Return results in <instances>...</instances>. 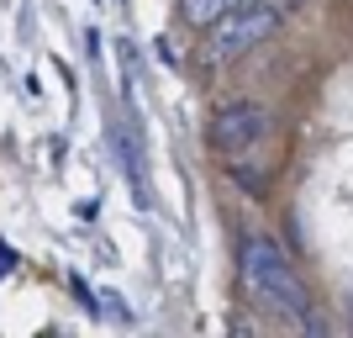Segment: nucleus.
I'll return each instance as SVG.
<instances>
[{"label": "nucleus", "mask_w": 353, "mask_h": 338, "mask_svg": "<svg viewBox=\"0 0 353 338\" xmlns=\"http://www.w3.org/2000/svg\"><path fill=\"white\" fill-rule=\"evenodd\" d=\"M237 270L248 280V291L259 307L280 312V317H306L311 296L301 285V275L290 270V259L280 254V243H269V238H243V254H237Z\"/></svg>", "instance_id": "nucleus-1"}, {"label": "nucleus", "mask_w": 353, "mask_h": 338, "mask_svg": "<svg viewBox=\"0 0 353 338\" xmlns=\"http://www.w3.org/2000/svg\"><path fill=\"white\" fill-rule=\"evenodd\" d=\"M274 27H280V6H269V0H248V6L227 11L221 21H211V27H206V43H201V48H206V64L243 59V53L259 48Z\"/></svg>", "instance_id": "nucleus-2"}, {"label": "nucleus", "mask_w": 353, "mask_h": 338, "mask_svg": "<svg viewBox=\"0 0 353 338\" xmlns=\"http://www.w3.org/2000/svg\"><path fill=\"white\" fill-rule=\"evenodd\" d=\"M269 138V111L253 101H232L221 106L216 122H211V143H216V153H227V159H243L248 148H259Z\"/></svg>", "instance_id": "nucleus-3"}, {"label": "nucleus", "mask_w": 353, "mask_h": 338, "mask_svg": "<svg viewBox=\"0 0 353 338\" xmlns=\"http://www.w3.org/2000/svg\"><path fill=\"white\" fill-rule=\"evenodd\" d=\"M237 6H248V0H179V16L190 21V27L206 32L211 21H221L227 11H237Z\"/></svg>", "instance_id": "nucleus-4"}, {"label": "nucleus", "mask_w": 353, "mask_h": 338, "mask_svg": "<svg viewBox=\"0 0 353 338\" xmlns=\"http://www.w3.org/2000/svg\"><path fill=\"white\" fill-rule=\"evenodd\" d=\"M6 270H11V249H6V243H0V275H6Z\"/></svg>", "instance_id": "nucleus-5"}]
</instances>
